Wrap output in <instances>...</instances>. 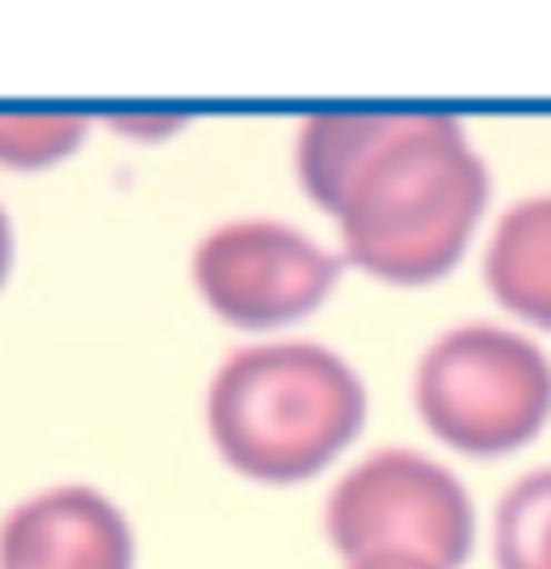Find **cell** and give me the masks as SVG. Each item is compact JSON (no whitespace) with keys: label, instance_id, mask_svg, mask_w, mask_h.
<instances>
[{"label":"cell","instance_id":"obj_8","mask_svg":"<svg viewBox=\"0 0 551 569\" xmlns=\"http://www.w3.org/2000/svg\"><path fill=\"white\" fill-rule=\"evenodd\" d=\"M383 126H388V112H314L302 121L298 178L323 212H337L358 160L367 156V147L379 139Z\"/></svg>","mask_w":551,"mask_h":569},{"label":"cell","instance_id":"obj_5","mask_svg":"<svg viewBox=\"0 0 551 569\" xmlns=\"http://www.w3.org/2000/svg\"><path fill=\"white\" fill-rule=\"evenodd\" d=\"M341 277V259L280 220H229L194 250L203 302L233 328H276L314 311Z\"/></svg>","mask_w":551,"mask_h":569},{"label":"cell","instance_id":"obj_4","mask_svg":"<svg viewBox=\"0 0 551 569\" xmlns=\"http://www.w3.org/2000/svg\"><path fill=\"white\" fill-rule=\"evenodd\" d=\"M328 539L344 561L422 557L457 569L474 548V505L448 466L413 449H379L332 488Z\"/></svg>","mask_w":551,"mask_h":569},{"label":"cell","instance_id":"obj_11","mask_svg":"<svg viewBox=\"0 0 551 569\" xmlns=\"http://www.w3.org/2000/svg\"><path fill=\"white\" fill-rule=\"evenodd\" d=\"M349 569H440L422 557H367V561H349Z\"/></svg>","mask_w":551,"mask_h":569},{"label":"cell","instance_id":"obj_9","mask_svg":"<svg viewBox=\"0 0 551 569\" xmlns=\"http://www.w3.org/2000/svg\"><path fill=\"white\" fill-rule=\"evenodd\" d=\"M495 569H551V466L521 475L495 505Z\"/></svg>","mask_w":551,"mask_h":569},{"label":"cell","instance_id":"obj_6","mask_svg":"<svg viewBox=\"0 0 551 569\" xmlns=\"http://www.w3.org/2000/svg\"><path fill=\"white\" fill-rule=\"evenodd\" d=\"M0 569H134V535L91 488H52L0 522Z\"/></svg>","mask_w":551,"mask_h":569},{"label":"cell","instance_id":"obj_7","mask_svg":"<svg viewBox=\"0 0 551 569\" xmlns=\"http://www.w3.org/2000/svg\"><path fill=\"white\" fill-rule=\"evenodd\" d=\"M482 277L504 311L551 328V194H525L500 216Z\"/></svg>","mask_w":551,"mask_h":569},{"label":"cell","instance_id":"obj_1","mask_svg":"<svg viewBox=\"0 0 551 569\" xmlns=\"http://www.w3.org/2000/svg\"><path fill=\"white\" fill-rule=\"evenodd\" d=\"M487 194V164L457 117L388 108L332 216L349 263L388 284H431L457 268Z\"/></svg>","mask_w":551,"mask_h":569},{"label":"cell","instance_id":"obj_13","mask_svg":"<svg viewBox=\"0 0 551 569\" xmlns=\"http://www.w3.org/2000/svg\"><path fill=\"white\" fill-rule=\"evenodd\" d=\"M4 272H9V220L0 212V281H4Z\"/></svg>","mask_w":551,"mask_h":569},{"label":"cell","instance_id":"obj_10","mask_svg":"<svg viewBox=\"0 0 551 569\" xmlns=\"http://www.w3.org/2000/svg\"><path fill=\"white\" fill-rule=\"evenodd\" d=\"M82 112H0V164L43 169L87 139Z\"/></svg>","mask_w":551,"mask_h":569},{"label":"cell","instance_id":"obj_12","mask_svg":"<svg viewBox=\"0 0 551 569\" xmlns=\"http://www.w3.org/2000/svg\"><path fill=\"white\" fill-rule=\"evenodd\" d=\"M117 126H121V130H134V134H151V130H177L181 121H177V117H138V121L117 117Z\"/></svg>","mask_w":551,"mask_h":569},{"label":"cell","instance_id":"obj_3","mask_svg":"<svg viewBox=\"0 0 551 569\" xmlns=\"http://www.w3.org/2000/svg\"><path fill=\"white\" fill-rule=\"evenodd\" d=\"M422 423L470 458L530 445L551 415V358L513 328L457 323L413 371Z\"/></svg>","mask_w":551,"mask_h":569},{"label":"cell","instance_id":"obj_2","mask_svg":"<svg viewBox=\"0 0 551 569\" xmlns=\"http://www.w3.org/2000/svg\"><path fill=\"white\" fill-rule=\"evenodd\" d=\"M362 419L367 389L358 371L314 341L238 350L207 392V431L220 458L259 483L319 475Z\"/></svg>","mask_w":551,"mask_h":569}]
</instances>
